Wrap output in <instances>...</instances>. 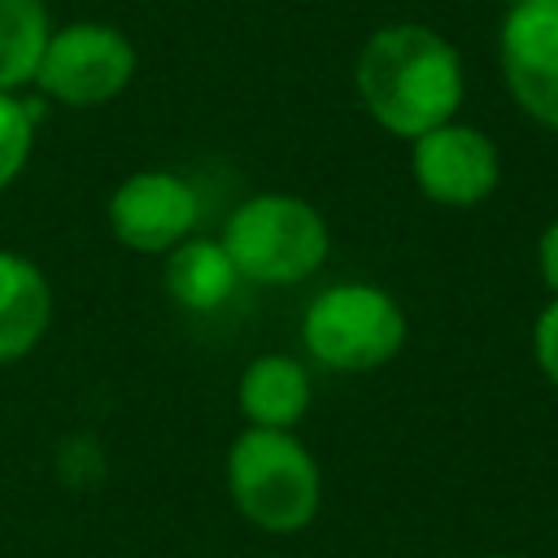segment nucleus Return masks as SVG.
Here are the masks:
<instances>
[{
  "instance_id": "1",
  "label": "nucleus",
  "mask_w": 558,
  "mask_h": 558,
  "mask_svg": "<svg viewBox=\"0 0 558 558\" xmlns=\"http://www.w3.org/2000/svg\"><path fill=\"white\" fill-rule=\"evenodd\" d=\"M353 92L379 131L418 140L432 126L458 118L466 96L462 52L436 26L388 22L357 48Z\"/></svg>"
},
{
  "instance_id": "2",
  "label": "nucleus",
  "mask_w": 558,
  "mask_h": 558,
  "mask_svg": "<svg viewBox=\"0 0 558 558\" xmlns=\"http://www.w3.org/2000/svg\"><path fill=\"white\" fill-rule=\"evenodd\" d=\"M218 240L240 283L257 288H292L310 279L331 253L327 218L292 192H257L240 201Z\"/></svg>"
},
{
  "instance_id": "3",
  "label": "nucleus",
  "mask_w": 558,
  "mask_h": 558,
  "mask_svg": "<svg viewBox=\"0 0 558 558\" xmlns=\"http://www.w3.org/2000/svg\"><path fill=\"white\" fill-rule=\"evenodd\" d=\"M227 493L253 527L270 536H292L314 523L323 501V475L296 432L244 427L227 453Z\"/></svg>"
},
{
  "instance_id": "4",
  "label": "nucleus",
  "mask_w": 558,
  "mask_h": 558,
  "mask_svg": "<svg viewBox=\"0 0 558 558\" xmlns=\"http://www.w3.org/2000/svg\"><path fill=\"white\" fill-rule=\"evenodd\" d=\"M405 314L379 283H331L301 314V344L327 371H375L392 362L405 344Z\"/></svg>"
},
{
  "instance_id": "5",
  "label": "nucleus",
  "mask_w": 558,
  "mask_h": 558,
  "mask_svg": "<svg viewBox=\"0 0 558 558\" xmlns=\"http://www.w3.org/2000/svg\"><path fill=\"white\" fill-rule=\"evenodd\" d=\"M135 44L113 22L78 17L52 26L31 87L65 109H96L118 100L135 78Z\"/></svg>"
},
{
  "instance_id": "6",
  "label": "nucleus",
  "mask_w": 558,
  "mask_h": 558,
  "mask_svg": "<svg viewBox=\"0 0 558 558\" xmlns=\"http://www.w3.org/2000/svg\"><path fill=\"white\" fill-rule=\"evenodd\" d=\"M410 174L427 201L449 209H471L497 192L501 153L488 131L453 118L410 140Z\"/></svg>"
},
{
  "instance_id": "7",
  "label": "nucleus",
  "mask_w": 558,
  "mask_h": 558,
  "mask_svg": "<svg viewBox=\"0 0 558 558\" xmlns=\"http://www.w3.org/2000/svg\"><path fill=\"white\" fill-rule=\"evenodd\" d=\"M105 218L122 248L166 257L174 244L192 235L201 218V196L174 170H135L109 192Z\"/></svg>"
},
{
  "instance_id": "8",
  "label": "nucleus",
  "mask_w": 558,
  "mask_h": 558,
  "mask_svg": "<svg viewBox=\"0 0 558 558\" xmlns=\"http://www.w3.org/2000/svg\"><path fill=\"white\" fill-rule=\"evenodd\" d=\"M497 61L510 100L541 126L558 131V0L506 9Z\"/></svg>"
},
{
  "instance_id": "9",
  "label": "nucleus",
  "mask_w": 558,
  "mask_h": 558,
  "mask_svg": "<svg viewBox=\"0 0 558 558\" xmlns=\"http://www.w3.org/2000/svg\"><path fill=\"white\" fill-rule=\"evenodd\" d=\"M314 401L310 371L292 353H262L240 371L235 384V405L248 427H275V432H296Z\"/></svg>"
},
{
  "instance_id": "10",
  "label": "nucleus",
  "mask_w": 558,
  "mask_h": 558,
  "mask_svg": "<svg viewBox=\"0 0 558 558\" xmlns=\"http://www.w3.org/2000/svg\"><path fill=\"white\" fill-rule=\"evenodd\" d=\"M52 323V283L44 270L22 257L0 248V366L26 357Z\"/></svg>"
},
{
  "instance_id": "11",
  "label": "nucleus",
  "mask_w": 558,
  "mask_h": 558,
  "mask_svg": "<svg viewBox=\"0 0 558 558\" xmlns=\"http://www.w3.org/2000/svg\"><path fill=\"white\" fill-rule=\"evenodd\" d=\"M161 275H166L170 301L183 305L187 314H214L240 288V275H235L222 240H209V235H187L183 244H174L166 253Z\"/></svg>"
},
{
  "instance_id": "12",
  "label": "nucleus",
  "mask_w": 558,
  "mask_h": 558,
  "mask_svg": "<svg viewBox=\"0 0 558 558\" xmlns=\"http://www.w3.org/2000/svg\"><path fill=\"white\" fill-rule=\"evenodd\" d=\"M48 35V0H0V92H17L35 78Z\"/></svg>"
},
{
  "instance_id": "13",
  "label": "nucleus",
  "mask_w": 558,
  "mask_h": 558,
  "mask_svg": "<svg viewBox=\"0 0 558 558\" xmlns=\"http://www.w3.org/2000/svg\"><path fill=\"white\" fill-rule=\"evenodd\" d=\"M35 122H39L35 100L17 92H0V192L17 183V174L26 170L31 148H35Z\"/></svg>"
},
{
  "instance_id": "14",
  "label": "nucleus",
  "mask_w": 558,
  "mask_h": 558,
  "mask_svg": "<svg viewBox=\"0 0 558 558\" xmlns=\"http://www.w3.org/2000/svg\"><path fill=\"white\" fill-rule=\"evenodd\" d=\"M532 357H536L541 375L558 388V296H549V305L532 323Z\"/></svg>"
},
{
  "instance_id": "15",
  "label": "nucleus",
  "mask_w": 558,
  "mask_h": 558,
  "mask_svg": "<svg viewBox=\"0 0 558 558\" xmlns=\"http://www.w3.org/2000/svg\"><path fill=\"white\" fill-rule=\"evenodd\" d=\"M536 266H541L545 288L558 296V214H554V218H549V227L541 231V244H536Z\"/></svg>"
},
{
  "instance_id": "16",
  "label": "nucleus",
  "mask_w": 558,
  "mask_h": 558,
  "mask_svg": "<svg viewBox=\"0 0 558 558\" xmlns=\"http://www.w3.org/2000/svg\"><path fill=\"white\" fill-rule=\"evenodd\" d=\"M484 558H523V554H484Z\"/></svg>"
},
{
  "instance_id": "17",
  "label": "nucleus",
  "mask_w": 558,
  "mask_h": 558,
  "mask_svg": "<svg viewBox=\"0 0 558 558\" xmlns=\"http://www.w3.org/2000/svg\"><path fill=\"white\" fill-rule=\"evenodd\" d=\"M501 4H506V9H514V4H527V0H501Z\"/></svg>"
}]
</instances>
